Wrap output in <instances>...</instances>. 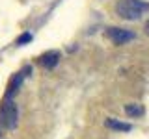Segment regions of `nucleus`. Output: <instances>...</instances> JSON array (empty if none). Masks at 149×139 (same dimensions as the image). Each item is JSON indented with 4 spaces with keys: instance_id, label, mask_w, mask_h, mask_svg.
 Wrapping results in <instances>:
<instances>
[{
    "instance_id": "nucleus-9",
    "label": "nucleus",
    "mask_w": 149,
    "mask_h": 139,
    "mask_svg": "<svg viewBox=\"0 0 149 139\" xmlns=\"http://www.w3.org/2000/svg\"><path fill=\"white\" fill-rule=\"evenodd\" d=\"M146 34H147V35H149V21H147V22H146Z\"/></svg>"
},
{
    "instance_id": "nucleus-2",
    "label": "nucleus",
    "mask_w": 149,
    "mask_h": 139,
    "mask_svg": "<svg viewBox=\"0 0 149 139\" xmlns=\"http://www.w3.org/2000/svg\"><path fill=\"white\" fill-rule=\"evenodd\" d=\"M19 120V109L13 100H4L0 106V124L8 130H13Z\"/></svg>"
},
{
    "instance_id": "nucleus-8",
    "label": "nucleus",
    "mask_w": 149,
    "mask_h": 139,
    "mask_svg": "<svg viewBox=\"0 0 149 139\" xmlns=\"http://www.w3.org/2000/svg\"><path fill=\"white\" fill-rule=\"evenodd\" d=\"M28 41H32V35L30 34H22L21 37L17 39V45H22V43H28Z\"/></svg>"
},
{
    "instance_id": "nucleus-7",
    "label": "nucleus",
    "mask_w": 149,
    "mask_h": 139,
    "mask_svg": "<svg viewBox=\"0 0 149 139\" xmlns=\"http://www.w3.org/2000/svg\"><path fill=\"white\" fill-rule=\"evenodd\" d=\"M106 126L112 128V130H118V132H129L130 128V124L127 122H119V120H116V119H106Z\"/></svg>"
},
{
    "instance_id": "nucleus-1",
    "label": "nucleus",
    "mask_w": 149,
    "mask_h": 139,
    "mask_svg": "<svg viewBox=\"0 0 149 139\" xmlns=\"http://www.w3.org/2000/svg\"><path fill=\"white\" fill-rule=\"evenodd\" d=\"M116 13L123 21H140L149 13V2L143 0H119L116 4Z\"/></svg>"
},
{
    "instance_id": "nucleus-4",
    "label": "nucleus",
    "mask_w": 149,
    "mask_h": 139,
    "mask_svg": "<svg viewBox=\"0 0 149 139\" xmlns=\"http://www.w3.org/2000/svg\"><path fill=\"white\" fill-rule=\"evenodd\" d=\"M60 61V52H56V50H49V52H45L43 56L39 58V63L43 65L45 69H52L56 67Z\"/></svg>"
},
{
    "instance_id": "nucleus-6",
    "label": "nucleus",
    "mask_w": 149,
    "mask_h": 139,
    "mask_svg": "<svg viewBox=\"0 0 149 139\" xmlns=\"http://www.w3.org/2000/svg\"><path fill=\"white\" fill-rule=\"evenodd\" d=\"M125 113L129 115V117H142L143 113H146V109H143L142 104H127L125 106Z\"/></svg>"
},
{
    "instance_id": "nucleus-5",
    "label": "nucleus",
    "mask_w": 149,
    "mask_h": 139,
    "mask_svg": "<svg viewBox=\"0 0 149 139\" xmlns=\"http://www.w3.org/2000/svg\"><path fill=\"white\" fill-rule=\"evenodd\" d=\"M22 80H24V71H22V72H17L15 76L9 80V83H8V96H13V95L19 91V87H21Z\"/></svg>"
},
{
    "instance_id": "nucleus-3",
    "label": "nucleus",
    "mask_w": 149,
    "mask_h": 139,
    "mask_svg": "<svg viewBox=\"0 0 149 139\" xmlns=\"http://www.w3.org/2000/svg\"><path fill=\"white\" fill-rule=\"evenodd\" d=\"M106 37L114 45H127L129 41L136 39V34L132 30H127V28H108L106 30Z\"/></svg>"
}]
</instances>
